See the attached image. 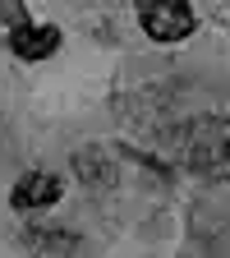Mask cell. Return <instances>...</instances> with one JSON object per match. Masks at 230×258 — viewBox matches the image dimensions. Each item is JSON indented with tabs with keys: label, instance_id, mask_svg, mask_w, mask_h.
<instances>
[{
	"label": "cell",
	"instance_id": "6da1fadb",
	"mask_svg": "<svg viewBox=\"0 0 230 258\" xmlns=\"http://www.w3.org/2000/svg\"><path fill=\"white\" fill-rule=\"evenodd\" d=\"M180 157L203 180H230V115H198L180 139Z\"/></svg>",
	"mask_w": 230,
	"mask_h": 258
},
{
	"label": "cell",
	"instance_id": "8992f818",
	"mask_svg": "<svg viewBox=\"0 0 230 258\" xmlns=\"http://www.w3.org/2000/svg\"><path fill=\"white\" fill-rule=\"evenodd\" d=\"M28 240L42 244V249H51V253H69V249H79V235H69V231H32Z\"/></svg>",
	"mask_w": 230,
	"mask_h": 258
},
{
	"label": "cell",
	"instance_id": "7a4b0ae2",
	"mask_svg": "<svg viewBox=\"0 0 230 258\" xmlns=\"http://www.w3.org/2000/svg\"><path fill=\"white\" fill-rule=\"evenodd\" d=\"M138 23H143V32L152 42H184L198 28V14H193L189 0H143Z\"/></svg>",
	"mask_w": 230,
	"mask_h": 258
},
{
	"label": "cell",
	"instance_id": "3957f363",
	"mask_svg": "<svg viewBox=\"0 0 230 258\" xmlns=\"http://www.w3.org/2000/svg\"><path fill=\"white\" fill-rule=\"evenodd\" d=\"M60 194H64V180L55 171H28L10 189V208L14 212H42V208H51L60 199Z\"/></svg>",
	"mask_w": 230,
	"mask_h": 258
},
{
	"label": "cell",
	"instance_id": "277c9868",
	"mask_svg": "<svg viewBox=\"0 0 230 258\" xmlns=\"http://www.w3.org/2000/svg\"><path fill=\"white\" fill-rule=\"evenodd\" d=\"M10 51H14L19 60H46V55L60 51V28H55V23H14Z\"/></svg>",
	"mask_w": 230,
	"mask_h": 258
},
{
	"label": "cell",
	"instance_id": "5b68a950",
	"mask_svg": "<svg viewBox=\"0 0 230 258\" xmlns=\"http://www.w3.org/2000/svg\"><path fill=\"white\" fill-rule=\"evenodd\" d=\"M74 166H79V180H83L88 189H106V184H115V161H111L102 148H83V152L74 157Z\"/></svg>",
	"mask_w": 230,
	"mask_h": 258
}]
</instances>
